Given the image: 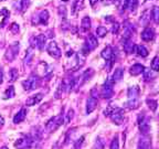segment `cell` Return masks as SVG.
Masks as SVG:
<instances>
[{
	"label": "cell",
	"instance_id": "obj_13",
	"mask_svg": "<svg viewBox=\"0 0 159 149\" xmlns=\"http://www.w3.org/2000/svg\"><path fill=\"white\" fill-rule=\"evenodd\" d=\"M113 55V52H112V49L109 47H106L104 50L102 51V56L104 57V59L106 60H109L111 59V56Z\"/></svg>",
	"mask_w": 159,
	"mask_h": 149
},
{
	"label": "cell",
	"instance_id": "obj_25",
	"mask_svg": "<svg viewBox=\"0 0 159 149\" xmlns=\"http://www.w3.org/2000/svg\"><path fill=\"white\" fill-rule=\"evenodd\" d=\"M3 125H5V119H3V117L0 115V128H2Z\"/></svg>",
	"mask_w": 159,
	"mask_h": 149
},
{
	"label": "cell",
	"instance_id": "obj_12",
	"mask_svg": "<svg viewBox=\"0 0 159 149\" xmlns=\"http://www.w3.org/2000/svg\"><path fill=\"white\" fill-rule=\"evenodd\" d=\"M96 107V101L94 98H89L87 101V113H91L93 112Z\"/></svg>",
	"mask_w": 159,
	"mask_h": 149
},
{
	"label": "cell",
	"instance_id": "obj_28",
	"mask_svg": "<svg viewBox=\"0 0 159 149\" xmlns=\"http://www.w3.org/2000/svg\"><path fill=\"white\" fill-rule=\"evenodd\" d=\"M1 149H8V148H7V147H6V146H3V147H2V148H1Z\"/></svg>",
	"mask_w": 159,
	"mask_h": 149
},
{
	"label": "cell",
	"instance_id": "obj_5",
	"mask_svg": "<svg viewBox=\"0 0 159 149\" xmlns=\"http://www.w3.org/2000/svg\"><path fill=\"white\" fill-rule=\"evenodd\" d=\"M38 85H39V83H38V79H35V77H30L27 81L22 82V86L25 91H31V89L37 88Z\"/></svg>",
	"mask_w": 159,
	"mask_h": 149
},
{
	"label": "cell",
	"instance_id": "obj_23",
	"mask_svg": "<svg viewBox=\"0 0 159 149\" xmlns=\"http://www.w3.org/2000/svg\"><path fill=\"white\" fill-rule=\"evenodd\" d=\"M111 149H118V140H117V138H115L113 140L112 145H111Z\"/></svg>",
	"mask_w": 159,
	"mask_h": 149
},
{
	"label": "cell",
	"instance_id": "obj_8",
	"mask_svg": "<svg viewBox=\"0 0 159 149\" xmlns=\"http://www.w3.org/2000/svg\"><path fill=\"white\" fill-rule=\"evenodd\" d=\"M38 18H39V22L41 25H47L48 20H49V12H48L47 10H42Z\"/></svg>",
	"mask_w": 159,
	"mask_h": 149
},
{
	"label": "cell",
	"instance_id": "obj_3",
	"mask_svg": "<svg viewBox=\"0 0 159 149\" xmlns=\"http://www.w3.org/2000/svg\"><path fill=\"white\" fill-rule=\"evenodd\" d=\"M47 51L49 52V54L51 55V56L55 57V59L61 56V50L59 49V47H57L55 41H50V42L48 43Z\"/></svg>",
	"mask_w": 159,
	"mask_h": 149
},
{
	"label": "cell",
	"instance_id": "obj_17",
	"mask_svg": "<svg viewBox=\"0 0 159 149\" xmlns=\"http://www.w3.org/2000/svg\"><path fill=\"white\" fill-rule=\"evenodd\" d=\"M96 33L98 37H105L107 33V29L105 27H98L96 30Z\"/></svg>",
	"mask_w": 159,
	"mask_h": 149
},
{
	"label": "cell",
	"instance_id": "obj_1",
	"mask_svg": "<svg viewBox=\"0 0 159 149\" xmlns=\"http://www.w3.org/2000/svg\"><path fill=\"white\" fill-rule=\"evenodd\" d=\"M62 119L63 118L61 115H60V116H55L50 119L49 122L47 123V125H45V128H47L48 132L52 133V132H54V130H57V129L61 126V124H62Z\"/></svg>",
	"mask_w": 159,
	"mask_h": 149
},
{
	"label": "cell",
	"instance_id": "obj_9",
	"mask_svg": "<svg viewBox=\"0 0 159 149\" xmlns=\"http://www.w3.org/2000/svg\"><path fill=\"white\" fill-rule=\"evenodd\" d=\"M18 75H19V72H18V70L17 69H11L9 71V81L11 83L12 82H15V81H17V79H18Z\"/></svg>",
	"mask_w": 159,
	"mask_h": 149
},
{
	"label": "cell",
	"instance_id": "obj_19",
	"mask_svg": "<svg viewBox=\"0 0 159 149\" xmlns=\"http://www.w3.org/2000/svg\"><path fill=\"white\" fill-rule=\"evenodd\" d=\"M123 76V70L122 69H117L116 71H115L114 75H113V77H114L115 81H118V79H120Z\"/></svg>",
	"mask_w": 159,
	"mask_h": 149
},
{
	"label": "cell",
	"instance_id": "obj_22",
	"mask_svg": "<svg viewBox=\"0 0 159 149\" xmlns=\"http://www.w3.org/2000/svg\"><path fill=\"white\" fill-rule=\"evenodd\" d=\"M152 13H154V16H155V20H156V22H159V8L155 7Z\"/></svg>",
	"mask_w": 159,
	"mask_h": 149
},
{
	"label": "cell",
	"instance_id": "obj_24",
	"mask_svg": "<svg viewBox=\"0 0 159 149\" xmlns=\"http://www.w3.org/2000/svg\"><path fill=\"white\" fill-rule=\"evenodd\" d=\"M3 82V71H2V69L0 67V84Z\"/></svg>",
	"mask_w": 159,
	"mask_h": 149
},
{
	"label": "cell",
	"instance_id": "obj_16",
	"mask_svg": "<svg viewBox=\"0 0 159 149\" xmlns=\"http://www.w3.org/2000/svg\"><path fill=\"white\" fill-rule=\"evenodd\" d=\"M9 31L12 33V34H17V33L19 32V25H18V23H16V22H13L12 25H10Z\"/></svg>",
	"mask_w": 159,
	"mask_h": 149
},
{
	"label": "cell",
	"instance_id": "obj_7",
	"mask_svg": "<svg viewBox=\"0 0 159 149\" xmlns=\"http://www.w3.org/2000/svg\"><path fill=\"white\" fill-rule=\"evenodd\" d=\"M25 117H27V109L21 108L19 112L16 114V116L13 117V123H15V124H19V123L25 120Z\"/></svg>",
	"mask_w": 159,
	"mask_h": 149
},
{
	"label": "cell",
	"instance_id": "obj_26",
	"mask_svg": "<svg viewBox=\"0 0 159 149\" xmlns=\"http://www.w3.org/2000/svg\"><path fill=\"white\" fill-rule=\"evenodd\" d=\"M95 149H103V145H102V142H97V147Z\"/></svg>",
	"mask_w": 159,
	"mask_h": 149
},
{
	"label": "cell",
	"instance_id": "obj_10",
	"mask_svg": "<svg viewBox=\"0 0 159 149\" xmlns=\"http://www.w3.org/2000/svg\"><path fill=\"white\" fill-rule=\"evenodd\" d=\"M16 96V91L13 86H9L5 92V98H12Z\"/></svg>",
	"mask_w": 159,
	"mask_h": 149
},
{
	"label": "cell",
	"instance_id": "obj_6",
	"mask_svg": "<svg viewBox=\"0 0 159 149\" xmlns=\"http://www.w3.org/2000/svg\"><path fill=\"white\" fill-rule=\"evenodd\" d=\"M42 98H43L42 94H37V95H33V96H30L29 98L25 101V105H27V106H33V105L41 102Z\"/></svg>",
	"mask_w": 159,
	"mask_h": 149
},
{
	"label": "cell",
	"instance_id": "obj_4",
	"mask_svg": "<svg viewBox=\"0 0 159 149\" xmlns=\"http://www.w3.org/2000/svg\"><path fill=\"white\" fill-rule=\"evenodd\" d=\"M32 139L30 137H22V138L18 139L17 142H15V147L18 149H29L32 145Z\"/></svg>",
	"mask_w": 159,
	"mask_h": 149
},
{
	"label": "cell",
	"instance_id": "obj_20",
	"mask_svg": "<svg viewBox=\"0 0 159 149\" xmlns=\"http://www.w3.org/2000/svg\"><path fill=\"white\" fill-rule=\"evenodd\" d=\"M103 94H104V97H109L111 95H112V88H111L109 86H104Z\"/></svg>",
	"mask_w": 159,
	"mask_h": 149
},
{
	"label": "cell",
	"instance_id": "obj_18",
	"mask_svg": "<svg viewBox=\"0 0 159 149\" xmlns=\"http://www.w3.org/2000/svg\"><path fill=\"white\" fill-rule=\"evenodd\" d=\"M137 53H138L139 55H143V56H146V55L148 54L147 50L145 49L144 47H142V45H137Z\"/></svg>",
	"mask_w": 159,
	"mask_h": 149
},
{
	"label": "cell",
	"instance_id": "obj_2",
	"mask_svg": "<svg viewBox=\"0 0 159 149\" xmlns=\"http://www.w3.org/2000/svg\"><path fill=\"white\" fill-rule=\"evenodd\" d=\"M18 52H19V43L15 42L13 44H11L8 47L7 52L5 54V59L7 60V62L13 61L16 59V56L18 55Z\"/></svg>",
	"mask_w": 159,
	"mask_h": 149
},
{
	"label": "cell",
	"instance_id": "obj_15",
	"mask_svg": "<svg viewBox=\"0 0 159 149\" xmlns=\"http://www.w3.org/2000/svg\"><path fill=\"white\" fill-rule=\"evenodd\" d=\"M87 45H89V49H91V50H93L94 47H96V45H97V40L95 39L94 37H89V42H87Z\"/></svg>",
	"mask_w": 159,
	"mask_h": 149
},
{
	"label": "cell",
	"instance_id": "obj_14",
	"mask_svg": "<svg viewBox=\"0 0 159 149\" xmlns=\"http://www.w3.org/2000/svg\"><path fill=\"white\" fill-rule=\"evenodd\" d=\"M143 71V66L140 64H135L132 66V69H130V73H132L133 75H137L139 74V73H142Z\"/></svg>",
	"mask_w": 159,
	"mask_h": 149
},
{
	"label": "cell",
	"instance_id": "obj_29",
	"mask_svg": "<svg viewBox=\"0 0 159 149\" xmlns=\"http://www.w3.org/2000/svg\"><path fill=\"white\" fill-rule=\"evenodd\" d=\"M64 1H66V0H64Z\"/></svg>",
	"mask_w": 159,
	"mask_h": 149
},
{
	"label": "cell",
	"instance_id": "obj_11",
	"mask_svg": "<svg viewBox=\"0 0 159 149\" xmlns=\"http://www.w3.org/2000/svg\"><path fill=\"white\" fill-rule=\"evenodd\" d=\"M81 27L84 31H87V30L91 28V20H89V17H84L82 20V23H81Z\"/></svg>",
	"mask_w": 159,
	"mask_h": 149
},
{
	"label": "cell",
	"instance_id": "obj_27",
	"mask_svg": "<svg viewBox=\"0 0 159 149\" xmlns=\"http://www.w3.org/2000/svg\"><path fill=\"white\" fill-rule=\"evenodd\" d=\"M97 1H98V0H89V2H91V5H92V6H94Z\"/></svg>",
	"mask_w": 159,
	"mask_h": 149
},
{
	"label": "cell",
	"instance_id": "obj_21",
	"mask_svg": "<svg viewBox=\"0 0 159 149\" xmlns=\"http://www.w3.org/2000/svg\"><path fill=\"white\" fill-rule=\"evenodd\" d=\"M152 70H155V71H158L159 70V59L158 57H155L154 61H152Z\"/></svg>",
	"mask_w": 159,
	"mask_h": 149
}]
</instances>
